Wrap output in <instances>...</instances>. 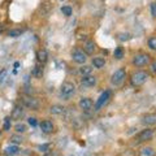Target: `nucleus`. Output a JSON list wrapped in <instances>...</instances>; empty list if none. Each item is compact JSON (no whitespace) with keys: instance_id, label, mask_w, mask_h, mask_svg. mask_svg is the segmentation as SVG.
Here are the masks:
<instances>
[{"instance_id":"4be33fe9","label":"nucleus","mask_w":156,"mask_h":156,"mask_svg":"<svg viewBox=\"0 0 156 156\" xmlns=\"http://www.w3.org/2000/svg\"><path fill=\"white\" fill-rule=\"evenodd\" d=\"M113 56L115 58H117V60H121L124 56H125V51H124V48L122 47H117L115 52H113Z\"/></svg>"},{"instance_id":"72a5a7b5","label":"nucleus","mask_w":156,"mask_h":156,"mask_svg":"<svg viewBox=\"0 0 156 156\" xmlns=\"http://www.w3.org/2000/svg\"><path fill=\"white\" fill-rule=\"evenodd\" d=\"M18 66H20V62L16 61V62H14V68H18Z\"/></svg>"},{"instance_id":"b1692460","label":"nucleus","mask_w":156,"mask_h":156,"mask_svg":"<svg viewBox=\"0 0 156 156\" xmlns=\"http://www.w3.org/2000/svg\"><path fill=\"white\" fill-rule=\"evenodd\" d=\"M91 72H92V68L90 65H82L80 68V73L82 76H90Z\"/></svg>"},{"instance_id":"2f4dec72","label":"nucleus","mask_w":156,"mask_h":156,"mask_svg":"<svg viewBox=\"0 0 156 156\" xmlns=\"http://www.w3.org/2000/svg\"><path fill=\"white\" fill-rule=\"evenodd\" d=\"M151 16L154 18H156V3L151 4Z\"/></svg>"},{"instance_id":"6e6552de","label":"nucleus","mask_w":156,"mask_h":156,"mask_svg":"<svg viewBox=\"0 0 156 156\" xmlns=\"http://www.w3.org/2000/svg\"><path fill=\"white\" fill-rule=\"evenodd\" d=\"M98 83V78L95 76H83L81 80V86L85 87V89H90V87H94Z\"/></svg>"},{"instance_id":"412c9836","label":"nucleus","mask_w":156,"mask_h":156,"mask_svg":"<svg viewBox=\"0 0 156 156\" xmlns=\"http://www.w3.org/2000/svg\"><path fill=\"white\" fill-rule=\"evenodd\" d=\"M31 74L35 78H42V76H43V66L35 65L34 66V69H33V72H31Z\"/></svg>"},{"instance_id":"39448f33","label":"nucleus","mask_w":156,"mask_h":156,"mask_svg":"<svg viewBox=\"0 0 156 156\" xmlns=\"http://www.w3.org/2000/svg\"><path fill=\"white\" fill-rule=\"evenodd\" d=\"M72 58L74 62H77V64H85L86 60H87V55L85 53L83 50L76 48V50L72 51Z\"/></svg>"},{"instance_id":"c756f323","label":"nucleus","mask_w":156,"mask_h":156,"mask_svg":"<svg viewBox=\"0 0 156 156\" xmlns=\"http://www.w3.org/2000/svg\"><path fill=\"white\" fill-rule=\"evenodd\" d=\"M51 150V144L50 143H46V144H41L39 146V151L41 152H48Z\"/></svg>"},{"instance_id":"9d476101","label":"nucleus","mask_w":156,"mask_h":156,"mask_svg":"<svg viewBox=\"0 0 156 156\" xmlns=\"http://www.w3.org/2000/svg\"><path fill=\"white\" fill-rule=\"evenodd\" d=\"M39 128H41L42 133L44 134H52L53 130H55V125H53V122L51 120H44L42 121L41 124H39Z\"/></svg>"},{"instance_id":"7ed1b4c3","label":"nucleus","mask_w":156,"mask_h":156,"mask_svg":"<svg viewBox=\"0 0 156 156\" xmlns=\"http://www.w3.org/2000/svg\"><path fill=\"white\" fill-rule=\"evenodd\" d=\"M125 78H126V70L124 69V68H120V69H117V70H115L113 73H112L111 83L113 86H116V87H119L125 82Z\"/></svg>"},{"instance_id":"5701e85b","label":"nucleus","mask_w":156,"mask_h":156,"mask_svg":"<svg viewBox=\"0 0 156 156\" xmlns=\"http://www.w3.org/2000/svg\"><path fill=\"white\" fill-rule=\"evenodd\" d=\"M22 33H23V30H21V29H12V30H9L7 34H8V37H11V38H18V37H21Z\"/></svg>"},{"instance_id":"423d86ee","label":"nucleus","mask_w":156,"mask_h":156,"mask_svg":"<svg viewBox=\"0 0 156 156\" xmlns=\"http://www.w3.org/2000/svg\"><path fill=\"white\" fill-rule=\"evenodd\" d=\"M109 98H111V91H109V90L104 91L103 94L99 96V99L96 100V103H95V105H94V109H95V111H99L100 108H103V107L107 104V101L109 100Z\"/></svg>"},{"instance_id":"0eeeda50","label":"nucleus","mask_w":156,"mask_h":156,"mask_svg":"<svg viewBox=\"0 0 156 156\" xmlns=\"http://www.w3.org/2000/svg\"><path fill=\"white\" fill-rule=\"evenodd\" d=\"M154 135H155V133L152 129H144L136 135V142L142 143V142H146V140H151L154 138Z\"/></svg>"},{"instance_id":"ddd939ff","label":"nucleus","mask_w":156,"mask_h":156,"mask_svg":"<svg viewBox=\"0 0 156 156\" xmlns=\"http://www.w3.org/2000/svg\"><path fill=\"white\" fill-rule=\"evenodd\" d=\"M95 50H96V44L94 41H86L83 43V51L86 55H92L95 52Z\"/></svg>"},{"instance_id":"f3484780","label":"nucleus","mask_w":156,"mask_h":156,"mask_svg":"<svg viewBox=\"0 0 156 156\" xmlns=\"http://www.w3.org/2000/svg\"><path fill=\"white\" fill-rule=\"evenodd\" d=\"M155 155H156V151H155V148H152V147H148V146H146V147L140 148V151H139V155H138V156H155Z\"/></svg>"},{"instance_id":"2eb2a0df","label":"nucleus","mask_w":156,"mask_h":156,"mask_svg":"<svg viewBox=\"0 0 156 156\" xmlns=\"http://www.w3.org/2000/svg\"><path fill=\"white\" fill-rule=\"evenodd\" d=\"M18 152H20V147L16 144H11L4 148V155L5 156H16L18 155Z\"/></svg>"},{"instance_id":"a878e982","label":"nucleus","mask_w":156,"mask_h":156,"mask_svg":"<svg viewBox=\"0 0 156 156\" xmlns=\"http://www.w3.org/2000/svg\"><path fill=\"white\" fill-rule=\"evenodd\" d=\"M26 125L25 124H22V122H18L16 124V126H14V130H16V133L17 134H22V133H25L26 131Z\"/></svg>"},{"instance_id":"cd10ccee","label":"nucleus","mask_w":156,"mask_h":156,"mask_svg":"<svg viewBox=\"0 0 156 156\" xmlns=\"http://www.w3.org/2000/svg\"><path fill=\"white\" fill-rule=\"evenodd\" d=\"M117 37H119V39H120V41H122V42L129 41V39L131 38V35L129 33H119V34H117Z\"/></svg>"},{"instance_id":"6ab92c4d","label":"nucleus","mask_w":156,"mask_h":156,"mask_svg":"<svg viewBox=\"0 0 156 156\" xmlns=\"http://www.w3.org/2000/svg\"><path fill=\"white\" fill-rule=\"evenodd\" d=\"M23 140H25V139H23V136L21 134H14V135H12L11 138H9V142H11V144H16V146L21 144Z\"/></svg>"},{"instance_id":"f8f14e48","label":"nucleus","mask_w":156,"mask_h":156,"mask_svg":"<svg viewBox=\"0 0 156 156\" xmlns=\"http://www.w3.org/2000/svg\"><path fill=\"white\" fill-rule=\"evenodd\" d=\"M78 105H80V108L82 111L87 112V111H90L92 107H94V101H92L90 98H82V99L80 100V103H78Z\"/></svg>"},{"instance_id":"f03ea898","label":"nucleus","mask_w":156,"mask_h":156,"mask_svg":"<svg viewBox=\"0 0 156 156\" xmlns=\"http://www.w3.org/2000/svg\"><path fill=\"white\" fill-rule=\"evenodd\" d=\"M74 94H76V85L73 82L65 81L60 87V96L64 100H69L72 96H74Z\"/></svg>"},{"instance_id":"f704fd0d","label":"nucleus","mask_w":156,"mask_h":156,"mask_svg":"<svg viewBox=\"0 0 156 156\" xmlns=\"http://www.w3.org/2000/svg\"><path fill=\"white\" fill-rule=\"evenodd\" d=\"M3 33V25H0V34Z\"/></svg>"},{"instance_id":"f257e3e1","label":"nucleus","mask_w":156,"mask_h":156,"mask_svg":"<svg viewBox=\"0 0 156 156\" xmlns=\"http://www.w3.org/2000/svg\"><path fill=\"white\" fill-rule=\"evenodd\" d=\"M148 80V73L144 72V70H138V72H134L131 74V78H130V83L131 86L134 87H139L144 85L146 82Z\"/></svg>"},{"instance_id":"c85d7f7f","label":"nucleus","mask_w":156,"mask_h":156,"mask_svg":"<svg viewBox=\"0 0 156 156\" xmlns=\"http://www.w3.org/2000/svg\"><path fill=\"white\" fill-rule=\"evenodd\" d=\"M11 116H8V117H5V119H4V130L5 131H8V130H11Z\"/></svg>"},{"instance_id":"aec40b11","label":"nucleus","mask_w":156,"mask_h":156,"mask_svg":"<svg viewBox=\"0 0 156 156\" xmlns=\"http://www.w3.org/2000/svg\"><path fill=\"white\" fill-rule=\"evenodd\" d=\"M50 112L52 115H62L65 112V108L62 105H58V104H55V105H52L51 108H50Z\"/></svg>"},{"instance_id":"dca6fc26","label":"nucleus","mask_w":156,"mask_h":156,"mask_svg":"<svg viewBox=\"0 0 156 156\" xmlns=\"http://www.w3.org/2000/svg\"><path fill=\"white\" fill-rule=\"evenodd\" d=\"M37 60L38 62H41V64H46L47 60H48V53L46 50H39L37 52Z\"/></svg>"},{"instance_id":"4468645a","label":"nucleus","mask_w":156,"mask_h":156,"mask_svg":"<svg viewBox=\"0 0 156 156\" xmlns=\"http://www.w3.org/2000/svg\"><path fill=\"white\" fill-rule=\"evenodd\" d=\"M142 122L144 125H156V113H146L142 117Z\"/></svg>"},{"instance_id":"473e14b6","label":"nucleus","mask_w":156,"mask_h":156,"mask_svg":"<svg viewBox=\"0 0 156 156\" xmlns=\"http://www.w3.org/2000/svg\"><path fill=\"white\" fill-rule=\"evenodd\" d=\"M151 72H152V73H156V61L151 62Z\"/></svg>"},{"instance_id":"7c9ffc66","label":"nucleus","mask_w":156,"mask_h":156,"mask_svg":"<svg viewBox=\"0 0 156 156\" xmlns=\"http://www.w3.org/2000/svg\"><path fill=\"white\" fill-rule=\"evenodd\" d=\"M27 122H29V125H30V126H33V128H35V126L38 125V121H37L35 117H29Z\"/></svg>"},{"instance_id":"bb28decb","label":"nucleus","mask_w":156,"mask_h":156,"mask_svg":"<svg viewBox=\"0 0 156 156\" xmlns=\"http://www.w3.org/2000/svg\"><path fill=\"white\" fill-rule=\"evenodd\" d=\"M147 46L150 50H152V51H156V37H151L148 39V42H147Z\"/></svg>"},{"instance_id":"20e7f679","label":"nucleus","mask_w":156,"mask_h":156,"mask_svg":"<svg viewBox=\"0 0 156 156\" xmlns=\"http://www.w3.org/2000/svg\"><path fill=\"white\" fill-rule=\"evenodd\" d=\"M133 64L138 68L146 66L147 64H150V55H147V53H138L133 58Z\"/></svg>"},{"instance_id":"393cba45","label":"nucleus","mask_w":156,"mask_h":156,"mask_svg":"<svg viewBox=\"0 0 156 156\" xmlns=\"http://www.w3.org/2000/svg\"><path fill=\"white\" fill-rule=\"evenodd\" d=\"M61 13L64 14L65 17H70L73 13V8L70 5H62L61 7Z\"/></svg>"},{"instance_id":"a211bd4d","label":"nucleus","mask_w":156,"mask_h":156,"mask_svg":"<svg viewBox=\"0 0 156 156\" xmlns=\"http://www.w3.org/2000/svg\"><path fill=\"white\" fill-rule=\"evenodd\" d=\"M92 65H94L96 69H101L105 65V58L104 57H94L92 58Z\"/></svg>"},{"instance_id":"9b49d317","label":"nucleus","mask_w":156,"mask_h":156,"mask_svg":"<svg viewBox=\"0 0 156 156\" xmlns=\"http://www.w3.org/2000/svg\"><path fill=\"white\" fill-rule=\"evenodd\" d=\"M23 116H25V109H23V107L16 105L11 113V119L12 120H21V119H23Z\"/></svg>"},{"instance_id":"1a4fd4ad","label":"nucleus","mask_w":156,"mask_h":156,"mask_svg":"<svg viewBox=\"0 0 156 156\" xmlns=\"http://www.w3.org/2000/svg\"><path fill=\"white\" fill-rule=\"evenodd\" d=\"M22 103L25 107H27V108H30V109H38L39 108V101L38 99H35V98H33V96H23L22 98Z\"/></svg>"}]
</instances>
